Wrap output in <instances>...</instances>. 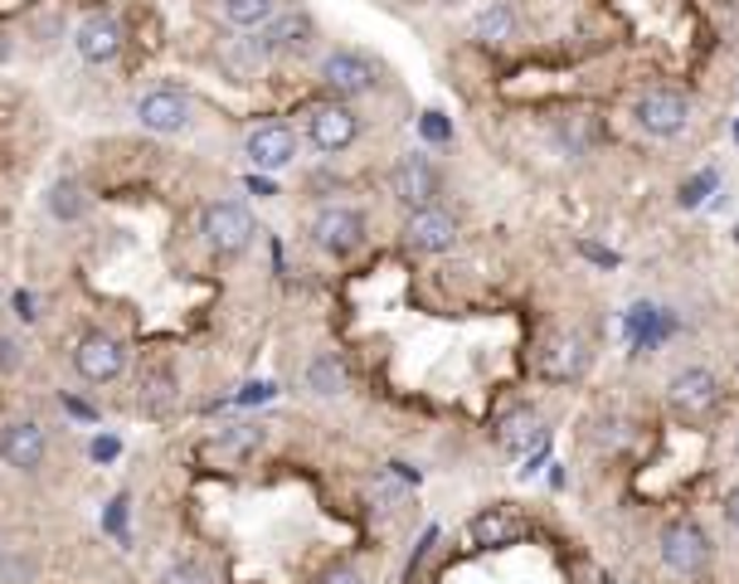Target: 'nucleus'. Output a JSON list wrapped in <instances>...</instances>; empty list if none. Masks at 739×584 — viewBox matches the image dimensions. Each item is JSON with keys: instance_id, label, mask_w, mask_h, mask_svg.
Here are the masks:
<instances>
[{"instance_id": "obj_1", "label": "nucleus", "mask_w": 739, "mask_h": 584, "mask_svg": "<svg viewBox=\"0 0 739 584\" xmlns=\"http://www.w3.org/2000/svg\"><path fill=\"white\" fill-rule=\"evenodd\" d=\"M200 234H205V243L215 253H243L253 243L258 225H253V215L243 210L239 200H219V205H209V210H205Z\"/></svg>"}, {"instance_id": "obj_2", "label": "nucleus", "mask_w": 739, "mask_h": 584, "mask_svg": "<svg viewBox=\"0 0 739 584\" xmlns=\"http://www.w3.org/2000/svg\"><path fill=\"white\" fill-rule=\"evenodd\" d=\"M312 243L322 253L346 259V253H355L365 243V215L351 210V205H326V210L312 219Z\"/></svg>"}, {"instance_id": "obj_3", "label": "nucleus", "mask_w": 739, "mask_h": 584, "mask_svg": "<svg viewBox=\"0 0 739 584\" xmlns=\"http://www.w3.org/2000/svg\"><path fill=\"white\" fill-rule=\"evenodd\" d=\"M73 371H79L83 380H93V385L117 380V375L127 371V346H122L117 336H103V332L83 336L79 346H73Z\"/></svg>"}, {"instance_id": "obj_4", "label": "nucleus", "mask_w": 739, "mask_h": 584, "mask_svg": "<svg viewBox=\"0 0 739 584\" xmlns=\"http://www.w3.org/2000/svg\"><path fill=\"white\" fill-rule=\"evenodd\" d=\"M662 560H667V570H676V575H700L710 560V535L696 521H672L662 531Z\"/></svg>"}, {"instance_id": "obj_5", "label": "nucleus", "mask_w": 739, "mask_h": 584, "mask_svg": "<svg viewBox=\"0 0 739 584\" xmlns=\"http://www.w3.org/2000/svg\"><path fill=\"white\" fill-rule=\"evenodd\" d=\"M667 405L681 414V419H700V414H710V409L720 405V380L706 371V365H691V371L672 375Z\"/></svg>"}, {"instance_id": "obj_6", "label": "nucleus", "mask_w": 739, "mask_h": 584, "mask_svg": "<svg viewBox=\"0 0 739 584\" xmlns=\"http://www.w3.org/2000/svg\"><path fill=\"white\" fill-rule=\"evenodd\" d=\"M633 117H637V127H643L647 137H676V132L686 127V117H691V103H686L681 93H672V88H652V93L637 97Z\"/></svg>"}, {"instance_id": "obj_7", "label": "nucleus", "mask_w": 739, "mask_h": 584, "mask_svg": "<svg viewBox=\"0 0 739 584\" xmlns=\"http://www.w3.org/2000/svg\"><path fill=\"white\" fill-rule=\"evenodd\" d=\"M122 20L117 15H83L79 20V30H73V49H79V59L83 64H113V59L122 54Z\"/></svg>"}, {"instance_id": "obj_8", "label": "nucleus", "mask_w": 739, "mask_h": 584, "mask_svg": "<svg viewBox=\"0 0 739 584\" xmlns=\"http://www.w3.org/2000/svg\"><path fill=\"white\" fill-rule=\"evenodd\" d=\"M389 190L399 205H409V210H428V205L438 200V170L428 156H404L399 166L389 170Z\"/></svg>"}, {"instance_id": "obj_9", "label": "nucleus", "mask_w": 739, "mask_h": 584, "mask_svg": "<svg viewBox=\"0 0 739 584\" xmlns=\"http://www.w3.org/2000/svg\"><path fill=\"white\" fill-rule=\"evenodd\" d=\"M0 458H6V468H15V472H40L44 458H49V434L30 419L6 424V429H0Z\"/></svg>"}, {"instance_id": "obj_10", "label": "nucleus", "mask_w": 739, "mask_h": 584, "mask_svg": "<svg viewBox=\"0 0 739 584\" xmlns=\"http://www.w3.org/2000/svg\"><path fill=\"white\" fill-rule=\"evenodd\" d=\"M263 49L268 59H302L316 49V24L302 10H278V20L263 30Z\"/></svg>"}, {"instance_id": "obj_11", "label": "nucleus", "mask_w": 739, "mask_h": 584, "mask_svg": "<svg viewBox=\"0 0 739 584\" xmlns=\"http://www.w3.org/2000/svg\"><path fill=\"white\" fill-rule=\"evenodd\" d=\"M404 243H409L414 253H448L452 243H458V219L448 210H438V205L414 210L404 219Z\"/></svg>"}, {"instance_id": "obj_12", "label": "nucleus", "mask_w": 739, "mask_h": 584, "mask_svg": "<svg viewBox=\"0 0 739 584\" xmlns=\"http://www.w3.org/2000/svg\"><path fill=\"white\" fill-rule=\"evenodd\" d=\"M322 83L336 97H361L375 88V64H370L365 54H355V49H336V54L322 59Z\"/></svg>"}, {"instance_id": "obj_13", "label": "nucleus", "mask_w": 739, "mask_h": 584, "mask_svg": "<svg viewBox=\"0 0 739 584\" xmlns=\"http://www.w3.org/2000/svg\"><path fill=\"white\" fill-rule=\"evenodd\" d=\"M355 132H361V117L346 103H322L306 113V137L322 146V152H346L355 142Z\"/></svg>"}, {"instance_id": "obj_14", "label": "nucleus", "mask_w": 739, "mask_h": 584, "mask_svg": "<svg viewBox=\"0 0 739 584\" xmlns=\"http://www.w3.org/2000/svg\"><path fill=\"white\" fill-rule=\"evenodd\" d=\"M243 156H249L258 170H282V166H292V156H298V137H292V127H282V122H263V127L249 132Z\"/></svg>"}, {"instance_id": "obj_15", "label": "nucleus", "mask_w": 739, "mask_h": 584, "mask_svg": "<svg viewBox=\"0 0 739 584\" xmlns=\"http://www.w3.org/2000/svg\"><path fill=\"white\" fill-rule=\"evenodd\" d=\"M137 122L146 132H162V137H176V132L190 127V103L176 88H156L137 103Z\"/></svg>"}, {"instance_id": "obj_16", "label": "nucleus", "mask_w": 739, "mask_h": 584, "mask_svg": "<svg viewBox=\"0 0 739 584\" xmlns=\"http://www.w3.org/2000/svg\"><path fill=\"white\" fill-rule=\"evenodd\" d=\"M263 64H268L263 40H225V44H219V69H225L233 83L258 79V69H263Z\"/></svg>"}, {"instance_id": "obj_17", "label": "nucleus", "mask_w": 739, "mask_h": 584, "mask_svg": "<svg viewBox=\"0 0 739 584\" xmlns=\"http://www.w3.org/2000/svg\"><path fill=\"white\" fill-rule=\"evenodd\" d=\"M346 385H351L346 365H341L336 356H331V351H322V356H312V361H306V389H312V395L336 399V395H346Z\"/></svg>"}, {"instance_id": "obj_18", "label": "nucleus", "mask_w": 739, "mask_h": 584, "mask_svg": "<svg viewBox=\"0 0 739 584\" xmlns=\"http://www.w3.org/2000/svg\"><path fill=\"white\" fill-rule=\"evenodd\" d=\"M554 142H560L570 156H584L589 146L599 142V117L594 113H564L560 127H554Z\"/></svg>"}, {"instance_id": "obj_19", "label": "nucleus", "mask_w": 739, "mask_h": 584, "mask_svg": "<svg viewBox=\"0 0 739 584\" xmlns=\"http://www.w3.org/2000/svg\"><path fill=\"white\" fill-rule=\"evenodd\" d=\"M472 34H477L482 44H507L511 34H516V10L507 6V0H491L482 15L472 20Z\"/></svg>"}, {"instance_id": "obj_20", "label": "nucleus", "mask_w": 739, "mask_h": 584, "mask_svg": "<svg viewBox=\"0 0 739 584\" xmlns=\"http://www.w3.org/2000/svg\"><path fill=\"white\" fill-rule=\"evenodd\" d=\"M225 20L233 30H268L278 20V0H225Z\"/></svg>"}, {"instance_id": "obj_21", "label": "nucleus", "mask_w": 739, "mask_h": 584, "mask_svg": "<svg viewBox=\"0 0 739 584\" xmlns=\"http://www.w3.org/2000/svg\"><path fill=\"white\" fill-rule=\"evenodd\" d=\"M521 531L525 526L516 517H507V511H482V517L472 521V541L477 545H511Z\"/></svg>"}, {"instance_id": "obj_22", "label": "nucleus", "mask_w": 739, "mask_h": 584, "mask_svg": "<svg viewBox=\"0 0 739 584\" xmlns=\"http://www.w3.org/2000/svg\"><path fill=\"white\" fill-rule=\"evenodd\" d=\"M44 205H49L54 219H79L83 210H89V195H83V186H73V180H54L49 195H44Z\"/></svg>"}, {"instance_id": "obj_23", "label": "nucleus", "mask_w": 739, "mask_h": 584, "mask_svg": "<svg viewBox=\"0 0 739 584\" xmlns=\"http://www.w3.org/2000/svg\"><path fill=\"white\" fill-rule=\"evenodd\" d=\"M584 361H589L584 341H579V336H564V341H554V356L545 361V371L554 375V380H564V375H579V371H584Z\"/></svg>"}, {"instance_id": "obj_24", "label": "nucleus", "mask_w": 739, "mask_h": 584, "mask_svg": "<svg viewBox=\"0 0 739 584\" xmlns=\"http://www.w3.org/2000/svg\"><path fill=\"white\" fill-rule=\"evenodd\" d=\"M525 444H535V448H545V429L531 419V414H511L507 419V429H501V448H511V453H521Z\"/></svg>"}, {"instance_id": "obj_25", "label": "nucleus", "mask_w": 739, "mask_h": 584, "mask_svg": "<svg viewBox=\"0 0 739 584\" xmlns=\"http://www.w3.org/2000/svg\"><path fill=\"white\" fill-rule=\"evenodd\" d=\"M263 444V429L258 424H233V429L219 434V453H233V458H243V453H253V448Z\"/></svg>"}, {"instance_id": "obj_26", "label": "nucleus", "mask_w": 739, "mask_h": 584, "mask_svg": "<svg viewBox=\"0 0 739 584\" xmlns=\"http://www.w3.org/2000/svg\"><path fill=\"white\" fill-rule=\"evenodd\" d=\"M162 584H209V575L195 565V560H176V565H166Z\"/></svg>"}, {"instance_id": "obj_27", "label": "nucleus", "mask_w": 739, "mask_h": 584, "mask_svg": "<svg viewBox=\"0 0 739 584\" xmlns=\"http://www.w3.org/2000/svg\"><path fill=\"white\" fill-rule=\"evenodd\" d=\"M24 365V346H20V336H6L0 332V375H15Z\"/></svg>"}, {"instance_id": "obj_28", "label": "nucleus", "mask_w": 739, "mask_h": 584, "mask_svg": "<svg viewBox=\"0 0 739 584\" xmlns=\"http://www.w3.org/2000/svg\"><path fill=\"white\" fill-rule=\"evenodd\" d=\"M170 405V380L166 375H152V380H146V409H166Z\"/></svg>"}, {"instance_id": "obj_29", "label": "nucleus", "mask_w": 739, "mask_h": 584, "mask_svg": "<svg viewBox=\"0 0 739 584\" xmlns=\"http://www.w3.org/2000/svg\"><path fill=\"white\" fill-rule=\"evenodd\" d=\"M710 186H716V170H700V176L691 180V186L681 190V205H700V200H706V190H710Z\"/></svg>"}, {"instance_id": "obj_30", "label": "nucleus", "mask_w": 739, "mask_h": 584, "mask_svg": "<svg viewBox=\"0 0 739 584\" xmlns=\"http://www.w3.org/2000/svg\"><path fill=\"white\" fill-rule=\"evenodd\" d=\"M322 584H365V575L355 565H331L322 575Z\"/></svg>"}, {"instance_id": "obj_31", "label": "nucleus", "mask_w": 739, "mask_h": 584, "mask_svg": "<svg viewBox=\"0 0 739 584\" xmlns=\"http://www.w3.org/2000/svg\"><path fill=\"white\" fill-rule=\"evenodd\" d=\"M0 580L24 584V580H30V565H20V560H0Z\"/></svg>"}, {"instance_id": "obj_32", "label": "nucleus", "mask_w": 739, "mask_h": 584, "mask_svg": "<svg viewBox=\"0 0 739 584\" xmlns=\"http://www.w3.org/2000/svg\"><path fill=\"white\" fill-rule=\"evenodd\" d=\"M725 521H730V526L739 531V487H730V492H725Z\"/></svg>"}, {"instance_id": "obj_33", "label": "nucleus", "mask_w": 739, "mask_h": 584, "mask_svg": "<svg viewBox=\"0 0 739 584\" xmlns=\"http://www.w3.org/2000/svg\"><path fill=\"white\" fill-rule=\"evenodd\" d=\"M424 132H428V137H434V142H443V137H448V127H443V122H438V113H428V117H424Z\"/></svg>"}, {"instance_id": "obj_34", "label": "nucleus", "mask_w": 739, "mask_h": 584, "mask_svg": "<svg viewBox=\"0 0 739 584\" xmlns=\"http://www.w3.org/2000/svg\"><path fill=\"white\" fill-rule=\"evenodd\" d=\"M93 458H117V438H97V444H93Z\"/></svg>"}, {"instance_id": "obj_35", "label": "nucleus", "mask_w": 739, "mask_h": 584, "mask_svg": "<svg viewBox=\"0 0 739 584\" xmlns=\"http://www.w3.org/2000/svg\"><path fill=\"white\" fill-rule=\"evenodd\" d=\"M10 54H15V44H10V34H0V64H10Z\"/></svg>"}, {"instance_id": "obj_36", "label": "nucleus", "mask_w": 739, "mask_h": 584, "mask_svg": "<svg viewBox=\"0 0 739 584\" xmlns=\"http://www.w3.org/2000/svg\"><path fill=\"white\" fill-rule=\"evenodd\" d=\"M735 239H739V229H735Z\"/></svg>"}, {"instance_id": "obj_37", "label": "nucleus", "mask_w": 739, "mask_h": 584, "mask_svg": "<svg viewBox=\"0 0 739 584\" xmlns=\"http://www.w3.org/2000/svg\"><path fill=\"white\" fill-rule=\"evenodd\" d=\"M735 448H739V444H735Z\"/></svg>"}]
</instances>
